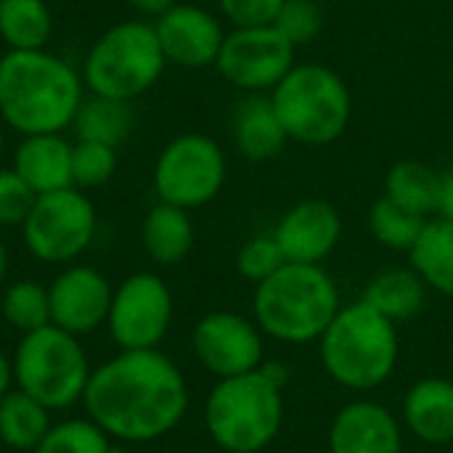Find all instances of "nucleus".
I'll return each mask as SVG.
<instances>
[{"label":"nucleus","instance_id":"obj_26","mask_svg":"<svg viewBox=\"0 0 453 453\" xmlns=\"http://www.w3.org/2000/svg\"><path fill=\"white\" fill-rule=\"evenodd\" d=\"M50 430L48 409L19 388L0 401V443L13 451H35Z\"/></svg>","mask_w":453,"mask_h":453},{"label":"nucleus","instance_id":"obj_32","mask_svg":"<svg viewBox=\"0 0 453 453\" xmlns=\"http://www.w3.org/2000/svg\"><path fill=\"white\" fill-rule=\"evenodd\" d=\"M273 27L297 48L313 42L324 29V11L316 0H284L279 8Z\"/></svg>","mask_w":453,"mask_h":453},{"label":"nucleus","instance_id":"obj_15","mask_svg":"<svg viewBox=\"0 0 453 453\" xmlns=\"http://www.w3.org/2000/svg\"><path fill=\"white\" fill-rule=\"evenodd\" d=\"M151 24L157 29L167 64L183 69H202L218 61L226 32L218 16L207 8L175 3Z\"/></svg>","mask_w":453,"mask_h":453},{"label":"nucleus","instance_id":"obj_25","mask_svg":"<svg viewBox=\"0 0 453 453\" xmlns=\"http://www.w3.org/2000/svg\"><path fill=\"white\" fill-rule=\"evenodd\" d=\"M441 183L443 173H438L435 167L417 159H403L388 170L385 196H390L395 204L406 207L414 215L435 218L441 204Z\"/></svg>","mask_w":453,"mask_h":453},{"label":"nucleus","instance_id":"obj_28","mask_svg":"<svg viewBox=\"0 0 453 453\" xmlns=\"http://www.w3.org/2000/svg\"><path fill=\"white\" fill-rule=\"evenodd\" d=\"M0 311L3 319L21 334L35 332L40 326L50 324V297H48V287L37 284V281H13L0 300Z\"/></svg>","mask_w":453,"mask_h":453},{"label":"nucleus","instance_id":"obj_31","mask_svg":"<svg viewBox=\"0 0 453 453\" xmlns=\"http://www.w3.org/2000/svg\"><path fill=\"white\" fill-rule=\"evenodd\" d=\"M117 173V149L90 141H74L72 146V183L74 188H98Z\"/></svg>","mask_w":453,"mask_h":453},{"label":"nucleus","instance_id":"obj_41","mask_svg":"<svg viewBox=\"0 0 453 453\" xmlns=\"http://www.w3.org/2000/svg\"><path fill=\"white\" fill-rule=\"evenodd\" d=\"M106 453H127L122 446H119V441H111V446H109V451Z\"/></svg>","mask_w":453,"mask_h":453},{"label":"nucleus","instance_id":"obj_2","mask_svg":"<svg viewBox=\"0 0 453 453\" xmlns=\"http://www.w3.org/2000/svg\"><path fill=\"white\" fill-rule=\"evenodd\" d=\"M82 98V74L45 48L8 50L0 58V119L19 135L64 133Z\"/></svg>","mask_w":453,"mask_h":453},{"label":"nucleus","instance_id":"obj_5","mask_svg":"<svg viewBox=\"0 0 453 453\" xmlns=\"http://www.w3.org/2000/svg\"><path fill=\"white\" fill-rule=\"evenodd\" d=\"M204 425L212 443L226 453H260L284 425V390L260 366L218 380L204 403Z\"/></svg>","mask_w":453,"mask_h":453},{"label":"nucleus","instance_id":"obj_42","mask_svg":"<svg viewBox=\"0 0 453 453\" xmlns=\"http://www.w3.org/2000/svg\"><path fill=\"white\" fill-rule=\"evenodd\" d=\"M3 127H5V125H3V119H0V157H3Z\"/></svg>","mask_w":453,"mask_h":453},{"label":"nucleus","instance_id":"obj_6","mask_svg":"<svg viewBox=\"0 0 453 453\" xmlns=\"http://www.w3.org/2000/svg\"><path fill=\"white\" fill-rule=\"evenodd\" d=\"M292 141L308 146L334 143L350 125L353 98L345 80L326 64H295L268 93Z\"/></svg>","mask_w":453,"mask_h":453},{"label":"nucleus","instance_id":"obj_35","mask_svg":"<svg viewBox=\"0 0 453 453\" xmlns=\"http://www.w3.org/2000/svg\"><path fill=\"white\" fill-rule=\"evenodd\" d=\"M218 5L234 27H265L273 24L284 0H218Z\"/></svg>","mask_w":453,"mask_h":453},{"label":"nucleus","instance_id":"obj_14","mask_svg":"<svg viewBox=\"0 0 453 453\" xmlns=\"http://www.w3.org/2000/svg\"><path fill=\"white\" fill-rule=\"evenodd\" d=\"M111 284L93 265H69L48 287L50 297V324L82 337L96 332L109 319Z\"/></svg>","mask_w":453,"mask_h":453},{"label":"nucleus","instance_id":"obj_9","mask_svg":"<svg viewBox=\"0 0 453 453\" xmlns=\"http://www.w3.org/2000/svg\"><path fill=\"white\" fill-rule=\"evenodd\" d=\"M98 228L93 202L82 188H61L40 194L21 223V236L29 255L40 263H74L90 244Z\"/></svg>","mask_w":453,"mask_h":453},{"label":"nucleus","instance_id":"obj_7","mask_svg":"<svg viewBox=\"0 0 453 453\" xmlns=\"http://www.w3.org/2000/svg\"><path fill=\"white\" fill-rule=\"evenodd\" d=\"M167 66L151 21L130 19L109 27L82 61L85 90L104 98L133 101L157 85Z\"/></svg>","mask_w":453,"mask_h":453},{"label":"nucleus","instance_id":"obj_40","mask_svg":"<svg viewBox=\"0 0 453 453\" xmlns=\"http://www.w3.org/2000/svg\"><path fill=\"white\" fill-rule=\"evenodd\" d=\"M5 276H8V250H5V244L0 242V287H3V281H5Z\"/></svg>","mask_w":453,"mask_h":453},{"label":"nucleus","instance_id":"obj_24","mask_svg":"<svg viewBox=\"0 0 453 453\" xmlns=\"http://www.w3.org/2000/svg\"><path fill=\"white\" fill-rule=\"evenodd\" d=\"M135 125V114L130 101H117V98H104V96H85L72 130L77 141H90V143H104L111 149H119Z\"/></svg>","mask_w":453,"mask_h":453},{"label":"nucleus","instance_id":"obj_18","mask_svg":"<svg viewBox=\"0 0 453 453\" xmlns=\"http://www.w3.org/2000/svg\"><path fill=\"white\" fill-rule=\"evenodd\" d=\"M406 430L427 446L453 443V382L443 377H425L414 382L401 406Z\"/></svg>","mask_w":453,"mask_h":453},{"label":"nucleus","instance_id":"obj_19","mask_svg":"<svg viewBox=\"0 0 453 453\" xmlns=\"http://www.w3.org/2000/svg\"><path fill=\"white\" fill-rule=\"evenodd\" d=\"M72 141L61 133H40L21 135V143L13 154V170L21 180L40 196L50 191H61L72 183Z\"/></svg>","mask_w":453,"mask_h":453},{"label":"nucleus","instance_id":"obj_37","mask_svg":"<svg viewBox=\"0 0 453 453\" xmlns=\"http://www.w3.org/2000/svg\"><path fill=\"white\" fill-rule=\"evenodd\" d=\"M141 16H151V19H159L165 11H170L178 0H127Z\"/></svg>","mask_w":453,"mask_h":453},{"label":"nucleus","instance_id":"obj_22","mask_svg":"<svg viewBox=\"0 0 453 453\" xmlns=\"http://www.w3.org/2000/svg\"><path fill=\"white\" fill-rule=\"evenodd\" d=\"M361 300H366L374 311H380L385 319L398 324L422 313L427 303V284L411 265L388 268L366 284Z\"/></svg>","mask_w":453,"mask_h":453},{"label":"nucleus","instance_id":"obj_3","mask_svg":"<svg viewBox=\"0 0 453 453\" xmlns=\"http://www.w3.org/2000/svg\"><path fill=\"white\" fill-rule=\"evenodd\" d=\"M340 289L321 265L284 263L273 276L255 284L252 316L265 337L287 345L321 340L340 313Z\"/></svg>","mask_w":453,"mask_h":453},{"label":"nucleus","instance_id":"obj_34","mask_svg":"<svg viewBox=\"0 0 453 453\" xmlns=\"http://www.w3.org/2000/svg\"><path fill=\"white\" fill-rule=\"evenodd\" d=\"M37 194L21 180L13 167H0V228L21 226Z\"/></svg>","mask_w":453,"mask_h":453},{"label":"nucleus","instance_id":"obj_30","mask_svg":"<svg viewBox=\"0 0 453 453\" xmlns=\"http://www.w3.org/2000/svg\"><path fill=\"white\" fill-rule=\"evenodd\" d=\"M109 446L111 438L88 417L50 425V430L32 453H106Z\"/></svg>","mask_w":453,"mask_h":453},{"label":"nucleus","instance_id":"obj_11","mask_svg":"<svg viewBox=\"0 0 453 453\" xmlns=\"http://www.w3.org/2000/svg\"><path fill=\"white\" fill-rule=\"evenodd\" d=\"M170 287L149 271L127 276L111 295L106 326L122 350H154L170 332Z\"/></svg>","mask_w":453,"mask_h":453},{"label":"nucleus","instance_id":"obj_20","mask_svg":"<svg viewBox=\"0 0 453 453\" xmlns=\"http://www.w3.org/2000/svg\"><path fill=\"white\" fill-rule=\"evenodd\" d=\"M231 138L242 157L265 162L284 151L289 135L265 93H247L231 114Z\"/></svg>","mask_w":453,"mask_h":453},{"label":"nucleus","instance_id":"obj_29","mask_svg":"<svg viewBox=\"0 0 453 453\" xmlns=\"http://www.w3.org/2000/svg\"><path fill=\"white\" fill-rule=\"evenodd\" d=\"M427 220L430 218L414 215L406 207L395 204L390 196L377 199L369 212V228H372L374 239L390 250H403V252H409L414 247V242L419 239Z\"/></svg>","mask_w":453,"mask_h":453},{"label":"nucleus","instance_id":"obj_21","mask_svg":"<svg viewBox=\"0 0 453 453\" xmlns=\"http://www.w3.org/2000/svg\"><path fill=\"white\" fill-rule=\"evenodd\" d=\"M141 242L146 255L159 265H178L194 247V223L188 210L157 202L141 226Z\"/></svg>","mask_w":453,"mask_h":453},{"label":"nucleus","instance_id":"obj_23","mask_svg":"<svg viewBox=\"0 0 453 453\" xmlns=\"http://www.w3.org/2000/svg\"><path fill=\"white\" fill-rule=\"evenodd\" d=\"M409 263L427 289L453 297V220L441 215L430 218L409 250Z\"/></svg>","mask_w":453,"mask_h":453},{"label":"nucleus","instance_id":"obj_33","mask_svg":"<svg viewBox=\"0 0 453 453\" xmlns=\"http://www.w3.org/2000/svg\"><path fill=\"white\" fill-rule=\"evenodd\" d=\"M284 252L279 247V242L273 239V234L268 236H252L236 255V268L239 273L252 281V284H260L265 281L268 276H273L281 265H284Z\"/></svg>","mask_w":453,"mask_h":453},{"label":"nucleus","instance_id":"obj_39","mask_svg":"<svg viewBox=\"0 0 453 453\" xmlns=\"http://www.w3.org/2000/svg\"><path fill=\"white\" fill-rule=\"evenodd\" d=\"M11 382H13V364L0 350V401L11 393Z\"/></svg>","mask_w":453,"mask_h":453},{"label":"nucleus","instance_id":"obj_4","mask_svg":"<svg viewBox=\"0 0 453 453\" xmlns=\"http://www.w3.org/2000/svg\"><path fill=\"white\" fill-rule=\"evenodd\" d=\"M319 356L337 385L366 393L393 377L401 342L395 324L366 300H358L340 308L319 340Z\"/></svg>","mask_w":453,"mask_h":453},{"label":"nucleus","instance_id":"obj_13","mask_svg":"<svg viewBox=\"0 0 453 453\" xmlns=\"http://www.w3.org/2000/svg\"><path fill=\"white\" fill-rule=\"evenodd\" d=\"M263 337L255 321L231 311H215L199 319L191 345L199 364L218 380H226L255 372L265 361Z\"/></svg>","mask_w":453,"mask_h":453},{"label":"nucleus","instance_id":"obj_36","mask_svg":"<svg viewBox=\"0 0 453 453\" xmlns=\"http://www.w3.org/2000/svg\"><path fill=\"white\" fill-rule=\"evenodd\" d=\"M438 215L453 220V167L443 173V183H441V204H438Z\"/></svg>","mask_w":453,"mask_h":453},{"label":"nucleus","instance_id":"obj_1","mask_svg":"<svg viewBox=\"0 0 453 453\" xmlns=\"http://www.w3.org/2000/svg\"><path fill=\"white\" fill-rule=\"evenodd\" d=\"M82 403L111 441L149 443L180 425L188 409V385L157 348L122 350L90 372Z\"/></svg>","mask_w":453,"mask_h":453},{"label":"nucleus","instance_id":"obj_27","mask_svg":"<svg viewBox=\"0 0 453 453\" xmlns=\"http://www.w3.org/2000/svg\"><path fill=\"white\" fill-rule=\"evenodd\" d=\"M53 32L45 0H0V37L8 50H40Z\"/></svg>","mask_w":453,"mask_h":453},{"label":"nucleus","instance_id":"obj_17","mask_svg":"<svg viewBox=\"0 0 453 453\" xmlns=\"http://www.w3.org/2000/svg\"><path fill=\"white\" fill-rule=\"evenodd\" d=\"M326 443L329 453H403V430L382 403L353 401L334 414Z\"/></svg>","mask_w":453,"mask_h":453},{"label":"nucleus","instance_id":"obj_10","mask_svg":"<svg viewBox=\"0 0 453 453\" xmlns=\"http://www.w3.org/2000/svg\"><path fill=\"white\" fill-rule=\"evenodd\" d=\"M226 183V154L215 138L183 133L173 138L154 162V191L159 202L196 210L210 204Z\"/></svg>","mask_w":453,"mask_h":453},{"label":"nucleus","instance_id":"obj_16","mask_svg":"<svg viewBox=\"0 0 453 453\" xmlns=\"http://www.w3.org/2000/svg\"><path fill=\"white\" fill-rule=\"evenodd\" d=\"M342 236V218L334 204L324 199L297 202L279 220L273 239L279 242L287 263L321 265Z\"/></svg>","mask_w":453,"mask_h":453},{"label":"nucleus","instance_id":"obj_8","mask_svg":"<svg viewBox=\"0 0 453 453\" xmlns=\"http://www.w3.org/2000/svg\"><path fill=\"white\" fill-rule=\"evenodd\" d=\"M11 364L16 388L40 401L48 411L69 409L82 401L93 372L80 340L53 324L21 334Z\"/></svg>","mask_w":453,"mask_h":453},{"label":"nucleus","instance_id":"obj_38","mask_svg":"<svg viewBox=\"0 0 453 453\" xmlns=\"http://www.w3.org/2000/svg\"><path fill=\"white\" fill-rule=\"evenodd\" d=\"M260 372H263L273 385H279L281 390H284L287 382H289V369H287L284 364H279V361H263V364H260Z\"/></svg>","mask_w":453,"mask_h":453},{"label":"nucleus","instance_id":"obj_12","mask_svg":"<svg viewBox=\"0 0 453 453\" xmlns=\"http://www.w3.org/2000/svg\"><path fill=\"white\" fill-rule=\"evenodd\" d=\"M218 72L244 93H271L295 66V45L273 27H234L226 35Z\"/></svg>","mask_w":453,"mask_h":453}]
</instances>
